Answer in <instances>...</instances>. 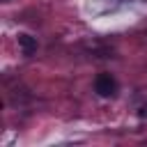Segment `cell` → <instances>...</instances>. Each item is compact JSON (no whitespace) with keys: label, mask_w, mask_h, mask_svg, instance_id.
<instances>
[{"label":"cell","mask_w":147,"mask_h":147,"mask_svg":"<svg viewBox=\"0 0 147 147\" xmlns=\"http://www.w3.org/2000/svg\"><path fill=\"white\" fill-rule=\"evenodd\" d=\"M94 92H96L99 96H103V99L115 96V92H117V80H115V76H113V74H99V76L94 78Z\"/></svg>","instance_id":"6da1fadb"},{"label":"cell","mask_w":147,"mask_h":147,"mask_svg":"<svg viewBox=\"0 0 147 147\" xmlns=\"http://www.w3.org/2000/svg\"><path fill=\"white\" fill-rule=\"evenodd\" d=\"M18 46H21V51H23V55H34L37 53V39L32 37V34H18Z\"/></svg>","instance_id":"7a4b0ae2"},{"label":"cell","mask_w":147,"mask_h":147,"mask_svg":"<svg viewBox=\"0 0 147 147\" xmlns=\"http://www.w3.org/2000/svg\"><path fill=\"white\" fill-rule=\"evenodd\" d=\"M5 2H9V0H5Z\"/></svg>","instance_id":"3957f363"}]
</instances>
